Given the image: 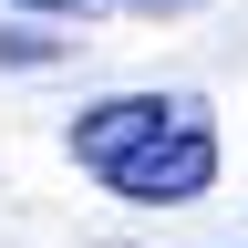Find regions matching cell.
I'll list each match as a JSON object with an SVG mask.
<instances>
[{
    "instance_id": "6da1fadb",
    "label": "cell",
    "mask_w": 248,
    "mask_h": 248,
    "mask_svg": "<svg viewBox=\"0 0 248 248\" xmlns=\"http://www.w3.org/2000/svg\"><path fill=\"white\" fill-rule=\"evenodd\" d=\"M73 166L104 197L135 207H186L217 186V124L197 93H104L73 114Z\"/></svg>"
},
{
    "instance_id": "7a4b0ae2",
    "label": "cell",
    "mask_w": 248,
    "mask_h": 248,
    "mask_svg": "<svg viewBox=\"0 0 248 248\" xmlns=\"http://www.w3.org/2000/svg\"><path fill=\"white\" fill-rule=\"evenodd\" d=\"M11 11H176V0H11Z\"/></svg>"
},
{
    "instance_id": "3957f363",
    "label": "cell",
    "mask_w": 248,
    "mask_h": 248,
    "mask_svg": "<svg viewBox=\"0 0 248 248\" xmlns=\"http://www.w3.org/2000/svg\"><path fill=\"white\" fill-rule=\"evenodd\" d=\"M0 62H62V42H42V31H0Z\"/></svg>"
}]
</instances>
